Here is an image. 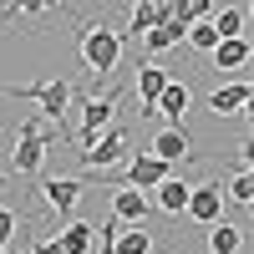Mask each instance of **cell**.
Segmentation results:
<instances>
[{
    "mask_svg": "<svg viewBox=\"0 0 254 254\" xmlns=\"http://www.w3.org/2000/svg\"><path fill=\"white\" fill-rule=\"evenodd\" d=\"M56 137H66V127H46V117L31 112L26 122H20V137H15V153H10L15 173H20V178H36V173H41V158H46V147H51Z\"/></svg>",
    "mask_w": 254,
    "mask_h": 254,
    "instance_id": "6da1fadb",
    "label": "cell"
},
{
    "mask_svg": "<svg viewBox=\"0 0 254 254\" xmlns=\"http://www.w3.org/2000/svg\"><path fill=\"white\" fill-rule=\"evenodd\" d=\"M0 97H26V102L41 107V117L61 122L66 107H71V81H61V76H51V81H20V87H5Z\"/></svg>",
    "mask_w": 254,
    "mask_h": 254,
    "instance_id": "7a4b0ae2",
    "label": "cell"
},
{
    "mask_svg": "<svg viewBox=\"0 0 254 254\" xmlns=\"http://www.w3.org/2000/svg\"><path fill=\"white\" fill-rule=\"evenodd\" d=\"M117 61H122V31L81 26V66L97 76V71H117Z\"/></svg>",
    "mask_w": 254,
    "mask_h": 254,
    "instance_id": "3957f363",
    "label": "cell"
},
{
    "mask_svg": "<svg viewBox=\"0 0 254 254\" xmlns=\"http://www.w3.org/2000/svg\"><path fill=\"white\" fill-rule=\"evenodd\" d=\"M71 97H81V122H76V137H81V147H87L102 127L112 122V112L122 107V92H107V97H87V92H76L71 87Z\"/></svg>",
    "mask_w": 254,
    "mask_h": 254,
    "instance_id": "277c9868",
    "label": "cell"
},
{
    "mask_svg": "<svg viewBox=\"0 0 254 254\" xmlns=\"http://www.w3.org/2000/svg\"><path fill=\"white\" fill-rule=\"evenodd\" d=\"M122 153H127V127H102V132L81 147V168L87 173H97V168H112V163H122Z\"/></svg>",
    "mask_w": 254,
    "mask_h": 254,
    "instance_id": "5b68a950",
    "label": "cell"
},
{
    "mask_svg": "<svg viewBox=\"0 0 254 254\" xmlns=\"http://www.w3.org/2000/svg\"><path fill=\"white\" fill-rule=\"evenodd\" d=\"M183 214L193 219V224H214V219L224 214V178H203L198 188H188Z\"/></svg>",
    "mask_w": 254,
    "mask_h": 254,
    "instance_id": "8992f818",
    "label": "cell"
},
{
    "mask_svg": "<svg viewBox=\"0 0 254 254\" xmlns=\"http://www.w3.org/2000/svg\"><path fill=\"white\" fill-rule=\"evenodd\" d=\"M147 153H158L168 168H178V163L193 158V137H188V127H183V122H173V127H163V132L153 137V147H147Z\"/></svg>",
    "mask_w": 254,
    "mask_h": 254,
    "instance_id": "52a82bcc",
    "label": "cell"
},
{
    "mask_svg": "<svg viewBox=\"0 0 254 254\" xmlns=\"http://www.w3.org/2000/svg\"><path fill=\"white\" fill-rule=\"evenodd\" d=\"M168 173H173V168H168L158 153H137V158H127L122 183H127V188H142V193H147V188H153V183H163Z\"/></svg>",
    "mask_w": 254,
    "mask_h": 254,
    "instance_id": "ba28073f",
    "label": "cell"
},
{
    "mask_svg": "<svg viewBox=\"0 0 254 254\" xmlns=\"http://www.w3.org/2000/svg\"><path fill=\"white\" fill-rule=\"evenodd\" d=\"M41 193H46V203L56 208L61 219H71L76 198H81V178H41Z\"/></svg>",
    "mask_w": 254,
    "mask_h": 254,
    "instance_id": "9c48e42d",
    "label": "cell"
},
{
    "mask_svg": "<svg viewBox=\"0 0 254 254\" xmlns=\"http://www.w3.org/2000/svg\"><path fill=\"white\" fill-rule=\"evenodd\" d=\"M249 97H254L249 81H229V87L208 92V112H214V117H234V112H244V107H249Z\"/></svg>",
    "mask_w": 254,
    "mask_h": 254,
    "instance_id": "30bf717a",
    "label": "cell"
},
{
    "mask_svg": "<svg viewBox=\"0 0 254 254\" xmlns=\"http://www.w3.org/2000/svg\"><path fill=\"white\" fill-rule=\"evenodd\" d=\"M112 214L122 219V224H147V193L142 188H112Z\"/></svg>",
    "mask_w": 254,
    "mask_h": 254,
    "instance_id": "8fae6325",
    "label": "cell"
},
{
    "mask_svg": "<svg viewBox=\"0 0 254 254\" xmlns=\"http://www.w3.org/2000/svg\"><path fill=\"white\" fill-rule=\"evenodd\" d=\"M208 56H214L219 71H244L249 66V41L244 36H219V46L208 51Z\"/></svg>",
    "mask_w": 254,
    "mask_h": 254,
    "instance_id": "7c38bea8",
    "label": "cell"
},
{
    "mask_svg": "<svg viewBox=\"0 0 254 254\" xmlns=\"http://www.w3.org/2000/svg\"><path fill=\"white\" fill-rule=\"evenodd\" d=\"M168 87V71L163 66H137V102H142V117H158V92Z\"/></svg>",
    "mask_w": 254,
    "mask_h": 254,
    "instance_id": "4fadbf2b",
    "label": "cell"
},
{
    "mask_svg": "<svg viewBox=\"0 0 254 254\" xmlns=\"http://www.w3.org/2000/svg\"><path fill=\"white\" fill-rule=\"evenodd\" d=\"M188 102H193V92H188L183 81H173V76H168V87L158 92V117H168V122H183Z\"/></svg>",
    "mask_w": 254,
    "mask_h": 254,
    "instance_id": "5bb4252c",
    "label": "cell"
},
{
    "mask_svg": "<svg viewBox=\"0 0 254 254\" xmlns=\"http://www.w3.org/2000/svg\"><path fill=\"white\" fill-rule=\"evenodd\" d=\"M147 193L158 198V208H163V214H183V203H188V183L168 173L163 183H153V188H147Z\"/></svg>",
    "mask_w": 254,
    "mask_h": 254,
    "instance_id": "9a60e30c",
    "label": "cell"
},
{
    "mask_svg": "<svg viewBox=\"0 0 254 254\" xmlns=\"http://www.w3.org/2000/svg\"><path fill=\"white\" fill-rule=\"evenodd\" d=\"M183 31L188 26H178V20H158V26L153 31H142V51H168V46H178V41H183Z\"/></svg>",
    "mask_w": 254,
    "mask_h": 254,
    "instance_id": "2e32d148",
    "label": "cell"
},
{
    "mask_svg": "<svg viewBox=\"0 0 254 254\" xmlns=\"http://www.w3.org/2000/svg\"><path fill=\"white\" fill-rule=\"evenodd\" d=\"M56 244L66 249V254H87V249H92V224L66 219V224H61V234H56Z\"/></svg>",
    "mask_w": 254,
    "mask_h": 254,
    "instance_id": "e0dca14e",
    "label": "cell"
},
{
    "mask_svg": "<svg viewBox=\"0 0 254 254\" xmlns=\"http://www.w3.org/2000/svg\"><path fill=\"white\" fill-rule=\"evenodd\" d=\"M153 249V234H147V224H122V234L112 244V254H147Z\"/></svg>",
    "mask_w": 254,
    "mask_h": 254,
    "instance_id": "ac0fdd59",
    "label": "cell"
},
{
    "mask_svg": "<svg viewBox=\"0 0 254 254\" xmlns=\"http://www.w3.org/2000/svg\"><path fill=\"white\" fill-rule=\"evenodd\" d=\"M239 244H244V234H239V229L234 224H208V249H214V254H239Z\"/></svg>",
    "mask_w": 254,
    "mask_h": 254,
    "instance_id": "d6986e66",
    "label": "cell"
},
{
    "mask_svg": "<svg viewBox=\"0 0 254 254\" xmlns=\"http://www.w3.org/2000/svg\"><path fill=\"white\" fill-rule=\"evenodd\" d=\"M183 41H188L193 51H214V46H219V31H214V20L203 15V20H193V26L183 31Z\"/></svg>",
    "mask_w": 254,
    "mask_h": 254,
    "instance_id": "ffe728a7",
    "label": "cell"
},
{
    "mask_svg": "<svg viewBox=\"0 0 254 254\" xmlns=\"http://www.w3.org/2000/svg\"><path fill=\"white\" fill-rule=\"evenodd\" d=\"M224 198H234V203H249L254 198V173H249V153H239V173H234V183H229V193Z\"/></svg>",
    "mask_w": 254,
    "mask_h": 254,
    "instance_id": "44dd1931",
    "label": "cell"
},
{
    "mask_svg": "<svg viewBox=\"0 0 254 254\" xmlns=\"http://www.w3.org/2000/svg\"><path fill=\"white\" fill-rule=\"evenodd\" d=\"M41 10H51L46 0H5V5H0V26H10L15 15H41Z\"/></svg>",
    "mask_w": 254,
    "mask_h": 254,
    "instance_id": "7402d4cb",
    "label": "cell"
},
{
    "mask_svg": "<svg viewBox=\"0 0 254 254\" xmlns=\"http://www.w3.org/2000/svg\"><path fill=\"white\" fill-rule=\"evenodd\" d=\"M208 20H214L219 36H244V10H219V15H208Z\"/></svg>",
    "mask_w": 254,
    "mask_h": 254,
    "instance_id": "603a6c76",
    "label": "cell"
},
{
    "mask_svg": "<svg viewBox=\"0 0 254 254\" xmlns=\"http://www.w3.org/2000/svg\"><path fill=\"white\" fill-rule=\"evenodd\" d=\"M15 224H20V219L10 214V208H0V244H10V239H15Z\"/></svg>",
    "mask_w": 254,
    "mask_h": 254,
    "instance_id": "cb8c5ba5",
    "label": "cell"
},
{
    "mask_svg": "<svg viewBox=\"0 0 254 254\" xmlns=\"http://www.w3.org/2000/svg\"><path fill=\"white\" fill-rule=\"evenodd\" d=\"M36 254H66V249H61L56 239H46V244H36Z\"/></svg>",
    "mask_w": 254,
    "mask_h": 254,
    "instance_id": "d4e9b609",
    "label": "cell"
},
{
    "mask_svg": "<svg viewBox=\"0 0 254 254\" xmlns=\"http://www.w3.org/2000/svg\"><path fill=\"white\" fill-rule=\"evenodd\" d=\"M15 254H36V244H26V239H20V249H15Z\"/></svg>",
    "mask_w": 254,
    "mask_h": 254,
    "instance_id": "484cf974",
    "label": "cell"
},
{
    "mask_svg": "<svg viewBox=\"0 0 254 254\" xmlns=\"http://www.w3.org/2000/svg\"><path fill=\"white\" fill-rule=\"evenodd\" d=\"M46 5H66V0H46Z\"/></svg>",
    "mask_w": 254,
    "mask_h": 254,
    "instance_id": "4316f807",
    "label": "cell"
}]
</instances>
